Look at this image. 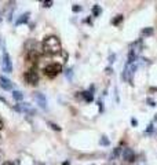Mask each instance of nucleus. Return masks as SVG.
Masks as SVG:
<instances>
[{"label":"nucleus","instance_id":"1","mask_svg":"<svg viewBox=\"0 0 157 165\" xmlns=\"http://www.w3.org/2000/svg\"><path fill=\"white\" fill-rule=\"evenodd\" d=\"M61 51H62V46L57 36L44 37L42 43V52L44 55H57Z\"/></svg>","mask_w":157,"mask_h":165},{"label":"nucleus","instance_id":"2","mask_svg":"<svg viewBox=\"0 0 157 165\" xmlns=\"http://www.w3.org/2000/svg\"><path fill=\"white\" fill-rule=\"evenodd\" d=\"M62 72V65L58 63V62H54V63H50L47 66L44 67V74L50 78H54L57 77L59 73Z\"/></svg>","mask_w":157,"mask_h":165},{"label":"nucleus","instance_id":"3","mask_svg":"<svg viewBox=\"0 0 157 165\" xmlns=\"http://www.w3.org/2000/svg\"><path fill=\"white\" fill-rule=\"evenodd\" d=\"M25 80L28 84H31V85H36L37 82H39V74H37L36 69H29L28 72H25Z\"/></svg>","mask_w":157,"mask_h":165},{"label":"nucleus","instance_id":"4","mask_svg":"<svg viewBox=\"0 0 157 165\" xmlns=\"http://www.w3.org/2000/svg\"><path fill=\"white\" fill-rule=\"evenodd\" d=\"M1 66H3V70L6 73H11L13 72V62H11V58L8 55V52L3 51V62H1Z\"/></svg>","mask_w":157,"mask_h":165},{"label":"nucleus","instance_id":"5","mask_svg":"<svg viewBox=\"0 0 157 165\" xmlns=\"http://www.w3.org/2000/svg\"><path fill=\"white\" fill-rule=\"evenodd\" d=\"M40 58V52H37L36 48H29L26 52V61L31 62V63H37Z\"/></svg>","mask_w":157,"mask_h":165},{"label":"nucleus","instance_id":"6","mask_svg":"<svg viewBox=\"0 0 157 165\" xmlns=\"http://www.w3.org/2000/svg\"><path fill=\"white\" fill-rule=\"evenodd\" d=\"M33 98H35V101L37 102V106H39V107L43 109V110H47V99H46V96H44V94L35 92Z\"/></svg>","mask_w":157,"mask_h":165},{"label":"nucleus","instance_id":"7","mask_svg":"<svg viewBox=\"0 0 157 165\" xmlns=\"http://www.w3.org/2000/svg\"><path fill=\"white\" fill-rule=\"evenodd\" d=\"M17 112H21V113H29V114H35V110L31 107L29 103H18L14 106Z\"/></svg>","mask_w":157,"mask_h":165},{"label":"nucleus","instance_id":"8","mask_svg":"<svg viewBox=\"0 0 157 165\" xmlns=\"http://www.w3.org/2000/svg\"><path fill=\"white\" fill-rule=\"evenodd\" d=\"M123 158L126 162H134L135 161V153H134V150L130 149V147H126V149L123 150Z\"/></svg>","mask_w":157,"mask_h":165},{"label":"nucleus","instance_id":"9","mask_svg":"<svg viewBox=\"0 0 157 165\" xmlns=\"http://www.w3.org/2000/svg\"><path fill=\"white\" fill-rule=\"evenodd\" d=\"M0 87L3 88V89H6V91H10L11 88H13V82L7 77H4V76H0Z\"/></svg>","mask_w":157,"mask_h":165},{"label":"nucleus","instance_id":"10","mask_svg":"<svg viewBox=\"0 0 157 165\" xmlns=\"http://www.w3.org/2000/svg\"><path fill=\"white\" fill-rule=\"evenodd\" d=\"M29 15H31V12L28 11V12H24L22 15H19V18L15 21V25H22V24H26L28 21H29Z\"/></svg>","mask_w":157,"mask_h":165},{"label":"nucleus","instance_id":"11","mask_svg":"<svg viewBox=\"0 0 157 165\" xmlns=\"http://www.w3.org/2000/svg\"><path fill=\"white\" fill-rule=\"evenodd\" d=\"M81 96L84 98L85 102H92V99H94V95H92V92H90V91H84V92H81Z\"/></svg>","mask_w":157,"mask_h":165},{"label":"nucleus","instance_id":"12","mask_svg":"<svg viewBox=\"0 0 157 165\" xmlns=\"http://www.w3.org/2000/svg\"><path fill=\"white\" fill-rule=\"evenodd\" d=\"M153 28H143V29H142V32H141V35L143 37H147V36H152L153 35Z\"/></svg>","mask_w":157,"mask_h":165},{"label":"nucleus","instance_id":"13","mask_svg":"<svg viewBox=\"0 0 157 165\" xmlns=\"http://www.w3.org/2000/svg\"><path fill=\"white\" fill-rule=\"evenodd\" d=\"M13 98L15 99L17 102H21L22 99H24V94H22L21 91H14V92H13Z\"/></svg>","mask_w":157,"mask_h":165},{"label":"nucleus","instance_id":"14","mask_svg":"<svg viewBox=\"0 0 157 165\" xmlns=\"http://www.w3.org/2000/svg\"><path fill=\"white\" fill-rule=\"evenodd\" d=\"M101 12H102V10H101V7L98 4H95L94 7H92V15L94 17H99Z\"/></svg>","mask_w":157,"mask_h":165},{"label":"nucleus","instance_id":"15","mask_svg":"<svg viewBox=\"0 0 157 165\" xmlns=\"http://www.w3.org/2000/svg\"><path fill=\"white\" fill-rule=\"evenodd\" d=\"M123 22V15H116L113 19H112V25H119V24H121Z\"/></svg>","mask_w":157,"mask_h":165},{"label":"nucleus","instance_id":"16","mask_svg":"<svg viewBox=\"0 0 157 165\" xmlns=\"http://www.w3.org/2000/svg\"><path fill=\"white\" fill-rule=\"evenodd\" d=\"M120 154H121V147H116V149L113 150V154H112L110 158H112V160H113V158H117Z\"/></svg>","mask_w":157,"mask_h":165},{"label":"nucleus","instance_id":"17","mask_svg":"<svg viewBox=\"0 0 157 165\" xmlns=\"http://www.w3.org/2000/svg\"><path fill=\"white\" fill-rule=\"evenodd\" d=\"M99 143L102 144V146H109V143H110V140L106 138V136H102L101 138V140H99Z\"/></svg>","mask_w":157,"mask_h":165},{"label":"nucleus","instance_id":"18","mask_svg":"<svg viewBox=\"0 0 157 165\" xmlns=\"http://www.w3.org/2000/svg\"><path fill=\"white\" fill-rule=\"evenodd\" d=\"M48 125H50V127H51L54 131H61V127H59V125H57V124L51 123V121H48Z\"/></svg>","mask_w":157,"mask_h":165},{"label":"nucleus","instance_id":"19","mask_svg":"<svg viewBox=\"0 0 157 165\" xmlns=\"http://www.w3.org/2000/svg\"><path fill=\"white\" fill-rule=\"evenodd\" d=\"M52 4H54V1H52V0H47V1H43V7H46V8H47V7H51Z\"/></svg>","mask_w":157,"mask_h":165},{"label":"nucleus","instance_id":"20","mask_svg":"<svg viewBox=\"0 0 157 165\" xmlns=\"http://www.w3.org/2000/svg\"><path fill=\"white\" fill-rule=\"evenodd\" d=\"M146 102H147V105H149V106H152V107H154V106H156V102H154L152 98H147Z\"/></svg>","mask_w":157,"mask_h":165},{"label":"nucleus","instance_id":"21","mask_svg":"<svg viewBox=\"0 0 157 165\" xmlns=\"http://www.w3.org/2000/svg\"><path fill=\"white\" fill-rule=\"evenodd\" d=\"M72 10H73V12H80V11H81V7L78 4H74L73 7H72Z\"/></svg>","mask_w":157,"mask_h":165},{"label":"nucleus","instance_id":"22","mask_svg":"<svg viewBox=\"0 0 157 165\" xmlns=\"http://www.w3.org/2000/svg\"><path fill=\"white\" fill-rule=\"evenodd\" d=\"M115 59H116V55H115V54H110V57H109V63H110V65L115 62Z\"/></svg>","mask_w":157,"mask_h":165},{"label":"nucleus","instance_id":"23","mask_svg":"<svg viewBox=\"0 0 157 165\" xmlns=\"http://www.w3.org/2000/svg\"><path fill=\"white\" fill-rule=\"evenodd\" d=\"M138 165H147V164H146V160H145V157H142L141 160H139V162H138Z\"/></svg>","mask_w":157,"mask_h":165},{"label":"nucleus","instance_id":"24","mask_svg":"<svg viewBox=\"0 0 157 165\" xmlns=\"http://www.w3.org/2000/svg\"><path fill=\"white\" fill-rule=\"evenodd\" d=\"M153 124H149V125H147V129H146V132H153Z\"/></svg>","mask_w":157,"mask_h":165},{"label":"nucleus","instance_id":"25","mask_svg":"<svg viewBox=\"0 0 157 165\" xmlns=\"http://www.w3.org/2000/svg\"><path fill=\"white\" fill-rule=\"evenodd\" d=\"M66 76H68V78H72V69L66 70Z\"/></svg>","mask_w":157,"mask_h":165},{"label":"nucleus","instance_id":"26","mask_svg":"<svg viewBox=\"0 0 157 165\" xmlns=\"http://www.w3.org/2000/svg\"><path fill=\"white\" fill-rule=\"evenodd\" d=\"M105 72H106V74H112V67H106Z\"/></svg>","mask_w":157,"mask_h":165},{"label":"nucleus","instance_id":"27","mask_svg":"<svg viewBox=\"0 0 157 165\" xmlns=\"http://www.w3.org/2000/svg\"><path fill=\"white\" fill-rule=\"evenodd\" d=\"M1 165H14V162H11V161H4Z\"/></svg>","mask_w":157,"mask_h":165},{"label":"nucleus","instance_id":"28","mask_svg":"<svg viewBox=\"0 0 157 165\" xmlns=\"http://www.w3.org/2000/svg\"><path fill=\"white\" fill-rule=\"evenodd\" d=\"M4 158V153H3V150H0V161Z\"/></svg>","mask_w":157,"mask_h":165},{"label":"nucleus","instance_id":"29","mask_svg":"<svg viewBox=\"0 0 157 165\" xmlns=\"http://www.w3.org/2000/svg\"><path fill=\"white\" fill-rule=\"evenodd\" d=\"M4 128V123H3V121H1V120H0V131H1V129Z\"/></svg>","mask_w":157,"mask_h":165},{"label":"nucleus","instance_id":"30","mask_svg":"<svg viewBox=\"0 0 157 165\" xmlns=\"http://www.w3.org/2000/svg\"><path fill=\"white\" fill-rule=\"evenodd\" d=\"M0 101H1V102H4V103H6V105H8V102H7V101H6V99H4V98H1V96H0Z\"/></svg>","mask_w":157,"mask_h":165},{"label":"nucleus","instance_id":"31","mask_svg":"<svg viewBox=\"0 0 157 165\" xmlns=\"http://www.w3.org/2000/svg\"><path fill=\"white\" fill-rule=\"evenodd\" d=\"M131 123H132V125L135 127V125H136V120H135V119H132V121H131Z\"/></svg>","mask_w":157,"mask_h":165},{"label":"nucleus","instance_id":"32","mask_svg":"<svg viewBox=\"0 0 157 165\" xmlns=\"http://www.w3.org/2000/svg\"><path fill=\"white\" fill-rule=\"evenodd\" d=\"M62 165H69V161H66V162H63Z\"/></svg>","mask_w":157,"mask_h":165},{"label":"nucleus","instance_id":"33","mask_svg":"<svg viewBox=\"0 0 157 165\" xmlns=\"http://www.w3.org/2000/svg\"><path fill=\"white\" fill-rule=\"evenodd\" d=\"M0 142H1V135H0Z\"/></svg>","mask_w":157,"mask_h":165},{"label":"nucleus","instance_id":"34","mask_svg":"<svg viewBox=\"0 0 157 165\" xmlns=\"http://www.w3.org/2000/svg\"><path fill=\"white\" fill-rule=\"evenodd\" d=\"M92 165H94V164H92Z\"/></svg>","mask_w":157,"mask_h":165}]
</instances>
